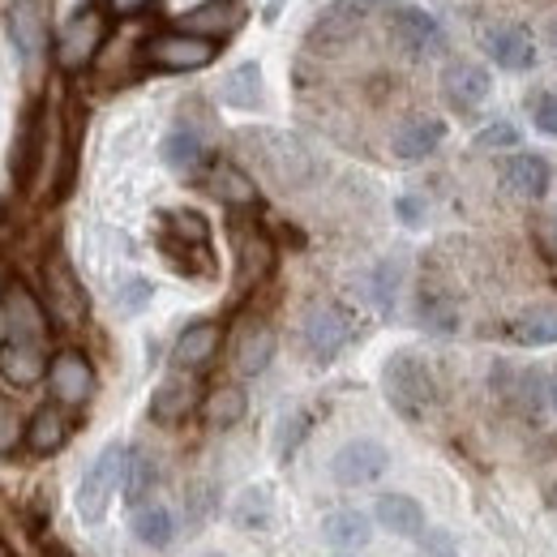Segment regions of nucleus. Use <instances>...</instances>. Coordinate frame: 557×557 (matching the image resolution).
Listing matches in <instances>:
<instances>
[{
	"mask_svg": "<svg viewBox=\"0 0 557 557\" xmlns=\"http://www.w3.org/2000/svg\"><path fill=\"white\" fill-rule=\"evenodd\" d=\"M245 22V0H207L189 13H181V30L202 35V39H227L236 26Z\"/></svg>",
	"mask_w": 557,
	"mask_h": 557,
	"instance_id": "nucleus-19",
	"label": "nucleus"
},
{
	"mask_svg": "<svg viewBox=\"0 0 557 557\" xmlns=\"http://www.w3.org/2000/svg\"><path fill=\"white\" fill-rule=\"evenodd\" d=\"M417 318H420V326L433 331V335H455V331H459V309H455V300L442 296V292H420Z\"/></svg>",
	"mask_w": 557,
	"mask_h": 557,
	"instance_id": "nucleus-34",
	"label": "nucleus"
},
{
	"mask_svg": "<svg viewBox=\"0 0 557 557\" xmlns=\"http://www.w3.org/2000/svg\"><path fill=\"white\" fill-rule=\"evenodd\" d=\"M386 468H391V455H386V446L373 442V437H356L348 446H339V455L331 459V476L348 488L373 485Z\"/></svg>",
	"mask_w": 557,
	"mask_h": 557,
	"instance_id": "nucleus-11",
	"label": "nucleus"
},
{
	"mask_svg": "<svg viewBox=\"0 0 557 557\" xmlns=\"http://www.w3.org/2000/svg\"><path fill=\"white\" fill-rule=\"evenodd\" d=\"M73 424L70 417L61 412V408H39L30 424H26V446L35 450V455H57L65 442H70Z\"/></svg>",
	"mask_w": 557,
	"mask_h": 557,
	"instance_id": "nucleus-25",
	"label": "nucleus"
},
{
	"mask_svg": "<svg viewBox=\"0 0 557 557\" xmlns=\"http://www.w3.org/2000/svg\"><path fill=\"white\" fill-rule=\"evenodd\" d=\"M322 536L335 549H360L369 541V519L360 510H335V515L322 519Z\"/></svg>",
	"mask_w": 557,
	"mask_h": 557,
	"instance_id": "nucleus-32",
	"label": "nucleus"
},
{
	"mask_svg": "<svg viewBox=\"0 0 557 557\" xmlns=\"http://www.w3.org/2000/svg\"><path fill=\"white\" fill-rule=\"evenodd\" d=\"M219 99H223L227 108L253 112V108L262 103V70H258L253 61L236 65V70H232L227 77H223V86H219Z\"/></svg>",
	"mask_w": 557,
	"mask_h": 557,
	"instance_id": "nucleus-29",
	"label": "nucleus"
},
{
	"mask_svg": "<svg viewBox=\"0 0 557 557\" xmlns=\"http://www.w3.org/2000/svg\"><path fill=\"white\" fill-rule=\"evenodd\" d=\"M219 344H223V331L214 322H194V326L181 331V339L172 348V360H176V369L198 373V369H207L210 360L219 356Z\"/></svg>",
	"mask_w": 557,
	"mask_h": 557,
	"instance_id": "nucleus-21",
	"label": "nucleus"
},
{
	"mask_svg": "<svg viewBox=\"0 0 557 557\" xmlns=\"http://www.w3.org/2000/svg\"><path fill=\"white\" fill-rule=\"evenodd\" d=\"M146 300H150V283H146V278H129V283L121 287V300H116V305H121V313H138Z\"/></svg>",
	"mask_w": 557,
	"mask_h": 557,
	"instance_id": "nucleus-42",
	"label": "nucleus"
},
{
	"mask_svg": "<svg viewBox=\"0 0 557 557\" xmlns=\"http://www.w3.org/2000/svg\"><path fill=\"white\" fill-rule=\"evenodd\" d=\"M202 159H207V141H202L198 129L181 125V129H172V134L163 138V163H168L172 172L194 176V172L202 168Z\"/></svg>",
	"mask_w": 557,
	"mask_h": 557,
	"instance_id": "nucleus-27",
	"label": "nucleus"
},
{
	"mask_svg": "<svg viewBox=\"0 0 557 557\" xmlns=\"http://www.w3.org/2000/svg\"><path fill=\"white\" fill-rule=\"evenodd\" d=\"M0 322L9 344H44L48 335V305L30 292L26 278H4L0 287Z\"/></svg>",
	"mask_w": 557,
	"mask_h": 557,
	"instance_id": "nucleus-2",
	"label": "nucleus"
},
{
	"mask_svg": "<svg viewBox=\"0 0 557 557\" xmlns=\"http://www.w3.org/2000/svg\"><path fill=\"white\" fill-rule=\"evenodd\" d=\"M44 296H48V318L57 326H82L86 322L90 300H86L82 283L73 275V267L65 262V253H52L44 262Z\"/></svg>",
	"mask_w": 557,
	"mask_h": 557,
	"instance_id": "nucleus-6",
	"label": "nucleus"
},
{
	"mask_svg": "<svg viewBox=\"0 0 557 557\" xmlns=\"http://www.w3.org/2000/svg\"><path fill=\"white\" fill-rule=\"evenodd\" d=\"M207 189L219 202H227V207H253L258 202V185L236 163H227V159H219L207 172Z\"/></svg>",
	"mask_w": 557,
	"mask_h": 557,
	"instance_id": "nucleus-24",
	"label": "nucleus"
},
{
	"mask_svg": "<svg viewBox=\"0 0 557 557\" xmlns=\"http://www.w3.org/2000/svg\"><path fill=\"white\" fill-rule=\"evenodd\" d=\"M549 181H554V168L549 159L541 154H510L502 163V189L510 198H523V202H541L549 194Z\"/></svg>",
	"mask_w": 557,
	"mask_h": 557,
	"instance_id": "nucleus-18",
	"label": "nucleus"
},
{
	"mask_svg": "<svg viewBox=\"0 0 557 557\" xmlns=\"http://www.w3.org/2000/svg\"><path fill=\"white\" fill-rule=\"evenodd\" d=\"M493 391L519 408V412H541L549 399V377L541 369H515V364H497L493 369Z\"/></svg>",
	"mask_w": 557,
	"mask_h": 557,
	"instance_id": "nucleus-15",
	"label": "nucleus"
},
{
	"mask_svg": "<svg viewBox=\"0 0 557 557\" xmlns=\"http://www.w3.org/2000/svg\"><path fill=\"white\" fill-rule=\"evenodd\" d=\"M424 557H459V549H455V541L446 532H429L424 536Z\"/></svg>",
	"mask_w": 557,
	"mask_h": 557,
	"instance_id": "nucleus-43",
	"label": "nucleus"
},
{
	"mask_svg": "<svg viewBox=\"0 0 557 557\" xmlns=\"http://www.w3.org/2000/svg\"><path fill=\"white\" fill-rule=\"evenodd\" d=\"M382 391L391 399V408L404 420H420L433 417L437 408V382H433V369L420 360L417 351H395L382 369Z\"/></svg>",
	"mask_w": 557,
	"mask_h": 557,
	"instance_id": "nucleus-1",
	"label": "nucleus"
},
{
	"mask_svg": "<svg viewBox=\"0 0 557 557\" xmlns=\"http://www.w3.org/2000/svg\"><path fill=\"white\" fill-rule=\"evenodd\" d=\"M300 335H305V348H309L313 360H335V356L356 339V322H351L348 309L322 300V305H313V309L305 313Z\"/></svg>",
	"mask_w": 557,
	"mask_h": 557,
	"instance_id": "nucleus-7",
	"label": "nucleus"
},
{
	"mask_svg": "<svg viewBox=\"0 0 557 557\" xmlns=\"http://www.w3.org/2000/svg\"><path fill=\"white\" fill-rule=\"evenodd\" d=\"M532 116H536V125H541L545 134L557 138V90H545V95L532 99Z\"/></svg>",
	"mask_w": 557,
	"mask_h": 557,
	"instance_id": "nucleus-41",
	"label": "nucleus"
},
{
	"mask_svg": "<svg viewBox=\"0 0 557 557\" xmlns=\"http://www.w3.org/2000/svg\"><path fill=\"white\" fill-rule=\"evenodd\" d=\"M245 391L240 386H214L207 399H202V412H207L210 429H232L236 420L245 417Z\"/></svg>",
	"mask_w": 557,
	"mask_h": 557,
	"instance_id": "nucleus-33",
	"label": "nucleus"
},
{
	"mask_svg": "<svg viewBox=\"0 0 557 557\" xmlns=\"http://www.w3.org/2000/svg\"><path fill=\"white\" fill-rule=\"evenodd\" d=\"M154 0H108V9L116 13V17H134V13H141V9H150Z\"/></svg>",
	"mask_w": 557,
	"mask_h": 557,
	"instance_id": "nucleus-45",
	"label": "nucleus"
},
{
	"mask_svg": "<svg viewBox=\"0 0 557 557\" xmlns=\"http://www.w3.org/2000/svg\"><path fill=\"white\" fill-rule=\"evenodd\" d=\"M198 404H202L198 377H194L189 369H176L172 377L159 382V391H154V399H150V417L159 420V424H176V420L189 417Z\"/></svg>",
	"mask_w": 557,
	"mask_h": 557,
	"instance_id": "nucleus-17",
	"label": "nucleus"
},
{
	"mask_svg": "<svg viewBox=\"0 0 557 557\" xmlns=\"http://www.w3.org/2000/svg\"><path fill=\"white\" fill-rule=\"evenodd\" d=\"M271 360H275V331H271L267 322L249 326V331L236 339V369H240L245 377H258Z\"/></svg>",
	"mask_w": 557,
	"mask_h": 557,
	"instance_id": "nucleus-28",
	"label": "nucleus"
},
{
	"mask_svg": "<svg viewBox=\"0 0 557 557\" xmlns=\"http://www.w3.org/2000/svg\"><path fill=\"white\" fill-rule=\"evenodd\" d=\"M134 536H138L141 545H150V549L172 545V536H176L172 510L163 502H141V506H134Z\"/></svg>",
	"mask_w": 557,
	"mask_h": 557,
	"instance_id": "nucleus-30",
	"label": "nucleus"
},
{
	"mask_svg": "<svg viewBox=\"0 0 557 557\" xmlns=\"http://www.w3.org/2000/svg\"><path fill=\"white\" fill-rule=\"evenodd\" d=\"M515 146H519V129L510 121H497L476 134V150H515Z\"/></svg>",
	"mask_w": 557,
	"mask_h": 557,
	"instance_id": "nucleus-39",
	"label": "nucleus"
},
{
	"mask_svg": "<svg viewBox=\"0 0 557 557\" xmlns=\"http://www.w3.org/2000/svg\"><path fill=\"white\" fill-rule=\"evenodd\" d=\"M305 429H309V412H292V417L283 420V429H278V455H283V459H287V455L300 446Z\"/></svg>",
	"mask_w": 557,
	"mask_h": 557,
	"instance_id": "nucleus-40",
	"label": "nucleus"
},
{
	"mask_svg": "<svg viewBox=\"0 0 557 557\" xmlns=\"http://www.w3.org/2000/svg\"><path fill=\"white\" fill-rule=\"evenodd\" d=\"M210 497H214V493H210V485L189 488V515H194V523H202V519L210 515V506H214Z\"/></svg>",
	"mask_w": 557,
	"mask_h": 557,
	"instance_id": "nucleus-44",
	"label": "nucleus"
},
{
	"mask_svg": "<svg viewBox=\"0 0 557 557\" xmlns=\"http://www.w3.org/2000/svg\"><path fill=\"white\" fill-rule=\"evenodd\" d=\"M154 481H159V468H154V459L150 455H141V450H129V463H125V497L134 502V506H141L146 502V493L154 488Z\"/></svg>",
	"mask_w": 557,
	"mask_h": 557,
	"instance_id": "nucleus-35",
	"label": "nucleus"
},
{
	"mask_svg": "<svg viewBox=\"0 0 557 557\" xmlns=\"http://www.w3.org/2000/svg\"><path fill=\"white\" fill-rule=\"evenodd\" d=\"M232 245H236V283L232 287H236V296H249L275 271V245L258 223H236Z\"/></svg>",
	"mask_w": 557,
	"mask_h": 557,
	"instance_id": "nucleus-8",
	"label": "nucleus"
},
{
	"mask_svg": "<svg viewBox=\"0 0 557 557\" xmlns=\"http://www.w3.org/2000/svg\"><path fill=\"white\" fill-rule=\"evenodd\" d=\"M391 35H395V44L408 52V57H442L446 52V30L437 26V17L433 13H424L417 4H404V9H395V17H391Z\"/></svg>",
	"mask_w": 557,
	"mask_h": 557,
	"instance_id": "nucleus-10",
	"label": "nucleus"
},
{
	"mask_svg": "<svg viewBox=\"0 0 557 557\" xmlns=\"http://www.w3.org/2000/svg\"><path fill=\"white\" fill-rule=\"evenodd\" d=\"M442 138H446V125L437 116H408L395 129V154L404 163H420V159H429L442 146Z\"/></svg>",
	"mask_w": 557,
	"mask_h": 557,
	"instance_id": "nucleus-22",
	"label": "nucleus"
},
{
	"mask_svg": "<svg viewBox=\"0 0 557 557\" xmlns=\"http://www.w3.org/2000/svg\"><path fill=\"white\" fill-rule=\"evenodd\" d=\"M510 339L523 348H549L557 344V309H528L510 322Z\"/></svg>",
	"mask_w": 557,
	"mask_h": 557,
	"instance_id": "nucleus-31",
	"label": "nucleus"
},
{
	"mask_svg": "<svg viewBox=\"0 0 557 557\" xmlns=\"http://www.w3.org/2000/svg\"><path fill=\"white\" fill-rule=\"evenodd\" d=\"M395 210H399V219H404V223H420V214H424L420 198H399V202H395Z\"/></svg>",
	"mask_w": 557,
	"mask_h": 557,
	"instance_id": "nucleus-46",
	"label": "nucleus"
},
{
	"mask_svg": "<svg viewBox=\"0 0 557 557\" xmlns=\"http://www.w3.org/2000/svg\"><path fill=\"white\" fill-rule=\"evenodd\" d=\"M481 44H485V57L497 70L523 73L536 65V39H532L523 26H515V22L488 26L485 35H481Z\"/></svg>",
	"mask_w": 557,
	"mask_h": 557,
	"instance_id": "nucleus-14",
	"label": "nucleus"
},
{
	"mask_svg": "<svg viewBox=\"0 0 557 557\" xmlns=\"http://www.w3.org/2000/svg\"><path fill=\"white\" fill-rule=\"evenodd\" d=\"M267 515H271V506H267V493H262V488H249V493L240 497V506H236V523H240V528H262Z\"/></svg>",
	"mask_w": 557,
	"mask_h": 557,
	"instance_id": "nucleus-38",
	"label": "nucleus"
},
{
	"mask_svg": "<svg viewBox=\"0 0 557 557\" xmlns=\"http://www.w3.org/2000/svg\"><path fill=\"white\" fill-rule=\"evenodd\" d=\"M48 356H44V344H0V377L9 386H35L48 377Z\"/></svg>",
	"mask_w": 557,
	"mask_h": 557,
	"instance_id": "nucleus-20",
	"label": "nucleus"
},
{
	"mask_svg": "<svg viewBox=\"0 0 557 557\" xmlns=\"http://www.w3.org/2000/svg\"><path fill=\"white\" fill-rule=\"evenodd\" d=\"M493 82H488V70L476 65V61H450L446 73H442V95L455 112H476L488 99Z\"/></svg>",
	"mask_w": 557,
	"mask_h": 557,
	"instance_id": "nucleus-16",
	"label": "nucleus"
},
{
	"mask_svg": "<svg viewBox=\"0 0 557 557\" xmlns=\"http://www.w3.org/2000/svg\"><path fill=\"white\" fill-rule=\"evenodd\" d=\"M125 463H129V450L125 446H108L95 463H90V472L82 476V485H77V519L82 523H99L103 515H108V502H112V493L125 485Z\"/></svg>",
	"mask_w": 557,
	"mask_h": 557,
	"instance_id": "nucleus-5",
	"label": "nucleus"
},
{
	"mask_svg": "<svg viewBox=\"0 0 557 557\" xmlns=\"http://www.w3.org/2000/svg\"><path fill=\"white\" fill-rule=\"evenodd\" d=\"M549 404H554V408H557V369H554V373H549Z\"/></svg>",
	"mask_w": 557,
	"mask_h": 557,
	"instance_id": "nucleus-47",
	"label": "nucleus"
},
{
	"mask_svg": "<svg viewBox=\"0 0 557 557\" xmlns=\"http://www.w3.org/2000/svg\"><path fill=\"white\" fill-rule=\"evenodd\" d=\"M4 30H9V44L13 52L22 57L26 70L39 65L44 48H48V17H44V4L39 0H13L4 9Z\"/></svg>",
	"mask_w": 557,
	"mask_h": 557,
	"instance_id": "nucleus-9",
	"label": "nucleus"
},
{
	"mask_svg": "<svg viewBox=\"0 0 557 557\" xmlns=\"http://www.w3.org/2000/svg\"><path fill=\"white\" fill-rule=\"evenodd\" d=\"M399 278H404V262H395V258L377 262V271H373V300H377V309L391 313L395 292H399Z\"/></svg>",
	"mask_w": 557,
	"mask_h": 557,
	"instance_id": "nucleus-36",
	"label": "nucleus"
},
{
	"mask_svg": "<svg viewBox=\"0 0 557 557\" xmlns=\"http://www.w3.org/2000/svg\"><path fill=\"white\" fill-rule=\"evenodd\" d=\"M22 442H26V424H22V412H17L9 399H0V455H13Z\"/></svg>",
	"mask_w": 557,
	"mask_h": 557,
	"instance_id": "nucleus-37",
	"label": "nucleus"
},
{
	"mask_svg": "<svg viewBox=\"0 0 557 557\" xmlns=\"http://www.w3.org/2000/svg\"><path fill=\"white\" fill-rule=\"evenodd\" d=\"M214 57H219V44H214V39H202V35H189V30L150 35L146 48H141V61H146L150 70H163V73L207 70Z\"/></svg>",
	"mask_w": 557,
	"mask_h": 557,
	"instance_id": "nucleus-4",
	"label": "nucleus"
},
{
	"mask_svg": "<svg viewBox=\"0 0 557 557\" xmlns=\"http://www.w3.org/2000/svg\"><path fill=\"white\" fill-rule=\"evenodd\" d=\"M210 557H219V554H210Z\"/></svg>",
	"mask_w": 557,
	"mask_h": 557,
	"instance_id": "nucleus-49",
	"label": "nucleus"
},
{
	"mask_svg": "<svg viewBox=\"0 0 557 557\" xmlns=\"http://www.w3.org/2000/svg\"><path fill=\"white\" fill-rule=\"evenodd\" d=\"M103 44H108V13L86 4V9L73 13L70 22H65V30L57 35V65L65 73L90 70Z\"/></svg>",
	"mask_w": 557,
	"mask_h": 557,
	"instance_id": "nucleus-3",
	"label": "nucleus"
},
{
	"mask_svg": "<svg viewBox=\"0 0 557 557\" xmlns=\"http://www.w3.org/2000/svg\"><path fill=\"white\" fill-rule=\"evenodd\" d=\"M377 523L395 536H420L424 532V510L408 493H386V497H377Z\"/></svg>",
	"mask_w": 557,
	"mask_h": 557,
	"instance_id": "nucleus-26",
	"label": "nucleus"
},
{
	"mask_svg": "<svg viewBox=\"0 0 557 557\" xmlns=\"http://www.w3.org/2000/svg\"><path fill=\"white\" fill-rule=\"evenodd\" d=\"M554 48H557V22H554Z\"/></svg>",
	"mask_w": 557,
	"mask_h": 557,
	"instance_id": "nucleus-48",
	"label": "nucleus"
},
{
	"mask_svg": "<svg viewBox=\"0 0 557 557\" xmlns=\"http://www.w3.org/2000/svg\"><path fill=\"white\" fill-rule=\"evenodd\" d=\"M48 391L61 408H82L90 395H95V369L82 351H57L52 364H48Z\"/></svg>",
	"mask_w": 557,
	"mask_h": 557,
	"instance_id": "nucleus-12",
	"label": "nucleus"
},
{
	"mask_svg": "<svg viewBox=\"0 0 557 557\" xmlns=\"http://www.w3.org/2000/svg\"><path fill=\"white\" fill-rule=\"evenodd\" d=\"M262 141H267L271 150H258V154H262V163L271 168V176H275L278 185H300V181H309V154H305L296 141L283 138V134H262Z\"/></svg>",
	"mask_w": 557,
	"mask_h": 557,
	"instance_id": "nucleus-23",
	"label": "nucleus"
},
{
	"mask_svg": "<svg viewBox=\"0 0 557 557\" xmlns=\"http://www.w3.org/2000/svg\"><path fill=\"white\" fill-rule=\"evenodd\" d=\"M163 249L189 271V253L210 262V227L198 210H172L163 214Z\"/></svg>",
	"mask_w": 557,
	"mask_h": 557,
	"instance_id": "nucleus-13",
	"label": "nucleus"
}]
</instances>
